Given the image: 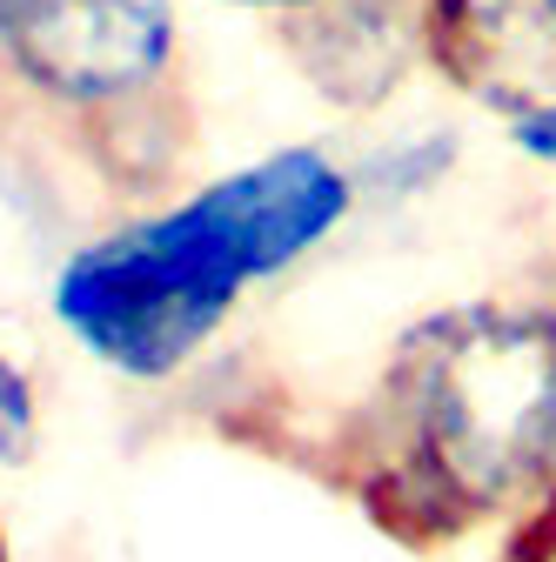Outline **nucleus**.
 Wrapping results in <instances>:
<instances>
[{
    "mask_svg": "<svg viewBox=\"0 0 556 562\" xmlns=\"http://www.w3.org/2000/svg\"><path fill=\"white\" fill-rule=\"evenodd\" d=\"M382 408L396 449L369 475V509L402 542H443L510 503L556 462V308L456 302L389 356Z\"/></svg>",
    "mask_w": 556,
    "mask_h": 562,
    "instance_id": "2",
    "label": "nucleus"
},
{
    "mask_svg": "<svg viewBox=\"0 0 556 562\" xmlns=\"http://www.w3.org/2000/svg\"><path fill=\"white\" fill-rule=\"evenodd\" d=\"M41 436V408H34V382L21 362L0 356V462H27Z\"/></svg>",
    "mask_w": 556,
    "mask_h": 562,
    "instance_id": "7",
    "label": "nucleus"
},
{
    "mask_svg": "<svg viewBox=\"0 0 556 562\" xmlns=\"http://www.w3.org/2000/svg\"><path fill=\"white\" fill-rule=\"evenodd\" d=\"M510 140H516L523 155H536V161H556V108H543V114L516 121V127H510Z\"/></svg>",
    "mask_w": 556,
    "mask_h": 562,
    "instance_id": "8",
    "label": "nucleus"
},
{
    "mask_svg": "<svg viewBox=\"0 0 556 562\" xmlns=\"http://www.w3.org/2000/svg\"><path fill=\"white\" fill-rule=\"evenodd\" d=\"M8 75L60 108L148 94L175 60L168 0H0Z\"/></svg>",
    "mask_w": 556,
    "mask_h": 562,
    "instance_id": "3",
    "label": "nucleus"
},
{
    "mask_svg": "<svg viewBox=\"0 0 556 562\" xmlns=\"http://www.w3.org/2000/svg\"><path fill=\"white\" fill-rule=\"evenodd\" d=\"M449 155H456V140L423 134V140H402V148L369 155L349 175H356V194H423V188H436V175L449 168Z\"/></svg>",
    "mask_w": 556,
    "mask_h": 562,
    "instance_id": "6",
    "label": "nucleus"
},
{
    "mask_svg": "<svg viewBox=\"0 0 556 562\" xmlns=\"http://www.w3.org/2000/svg\"><path fill=\"white\" fill-rule=\"evenodd\" d=\"M356 201V175L322 148H275L75 248L54 274V322L101 369L162 382L215 341L248 281L315 255Z\"/></svg>",
    "mask_w": 556,
    "mask_h": 562,
    "instance_id": "1",
    "label": "nucleus"
},
{
    "mask_svg": "<svg viewBox=\"0 0 556 562\" xmlns=\"http://www.w3.org/2000/svg\"><path fill=\"white\" fill-rule=\"evenodd\" d=\"M235 8H268V14H296V8H309V0H235Z\"/></svg>",
    "mask_w": 556,
    "mask_h": 562,
    "instance_id": "9",
    "label": "nucleus"
},
{
    "mask_svg": "<svg viewBox=\"0 0 556 562\" xmlns=\"http://www.w3.org/2000/svg\"><path fill=\"white\" fill-rule=\"evenodd\" d=\"M423 47L510 127L556 108V0H423Z\"/></svg>",
    "mask_w": 556,
    "mask_h": 562,
    "instance_id": "4",
    "label": "nucleus"
},
{
    "mask_svg": "<svg viewBox=\"0 0 556 562\" xmlns=\"http://www.w3.org/2000/svg\"><path fill=\"white\" fill-rule=\"evenodd\" d=\"M0 562H14V542H8V529H0Z\"/></svg>",
    "mask_w": 556,
    "mask_h": 562,
    "instance_id": "10",
    "label": "nucleus"
},
{
    "mask_svg": "<svg viewBox=\"0 0 556 562\" xmlns=\"http://www.w3.org/2000/svg\"><path fill=\"white\" fill-rule=\"evenodd\" d=\"M289 60L302 67V81L335 101V108H376L396 94L409 75L415 41H423V14H402V0H309V8L282 14Z\"/></svg>",
    "mask_w": 556,
    "mask_h": 562,
    "instance_id": "5",
    "label": "nucleus"
}]
</instances>
